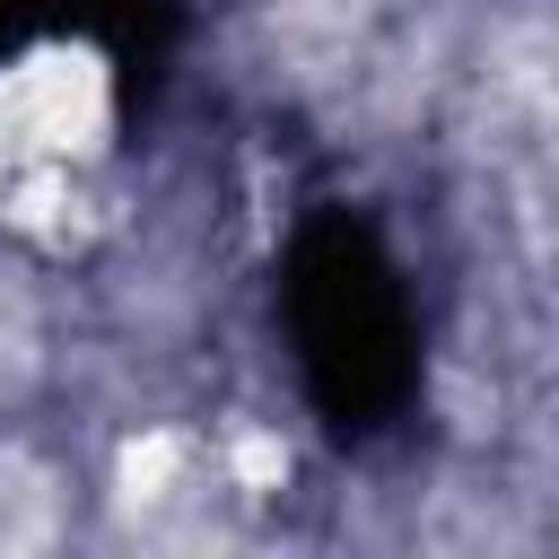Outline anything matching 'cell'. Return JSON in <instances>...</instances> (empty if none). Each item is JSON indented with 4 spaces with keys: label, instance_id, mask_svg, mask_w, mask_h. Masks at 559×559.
Masks as SVG:
<instances>
[{
    "label": "cell",
    "instance_id": "obj_2",
    "mask_svg": "<svg viewBox=\"0 0 559 559\" xmlns=\"http://www.w3.org/2000/svg\"><path fill=\"white\" fill-rule=\"evenodd\" d=\"M52 533V489L26 463H0V550H26Z\"/></svg>",
    "mask_w": 559,
    "mask_h": 559
},
{
    "label": "cell",
    "instance_id": "obj_3",
    "mask_svg": "<svg viewBox=\"0 0 559 559\" xmlns=\"http://www.w3.org/2000/svg\"><path fill=\"white\" fill-rule=\"evenodd\" d=\"M236 472H245V480H271V472H280V445H271V437H245V445H236Z\"/></svg>",
    "mask_w": 559,
    "mask_h": 559
},
{
    "label": "cell",
    "instance_id": "obj_1",
    "mask_svg": "<svg viewBox=\"0 0 559 559\" xmlns=\"http://www.w3.org/2000/svg\"><path fill=\"white\" fill-rule=\"evenodd\" d=\"M96 122H105V70L87 52H35L0 87V131H17L26 148H87Z\"/></svg>",
    "mask_w": 559,
    "mask_h": 559
}]
</instances>
